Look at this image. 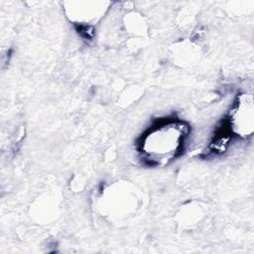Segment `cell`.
Returning <instances> with one entry per match:
<instances>
[{"instance_id":"obj_1","label":"cell","mask_w":254,"mask_h":254,"mask_svg":"<svg viewBox=\"0 0 254 254\" xmlns=\"http://www.w3.org/2000/svg\"><path fill=\"white\" fill-rule=\"evenodd\" d=\"M188 134L189 127L181 120H159L142 136L140 152L150 164L168 163L184 150Z\"/></svg>"}]
</instances>
